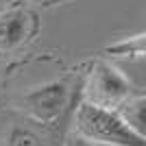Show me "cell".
<instances>
[{"label": "cell", "instance_id": "277c9868", "mask_svg": "<svg viewBox=\"0 0 146 146\" xmlns=\"http://www.w3.org/2000/svg\"><path fill=\"white\" fill-rule=\"evenodd\" d=\"M31 18L24 9H9L0 13V48L13 50L26 42L31 29Z\"/></svg>", "mask_w": 146, "mask_h": 146}, {"label": "cell", "instance_id": "6da1fadb", "mask_svg": "<svg viewBox=\"0 0 146 146\" xmlns=\"http://www.w3.org/2000/svg\"><path fill=\"white\" fill-rule=\"evenodd\" d=\"M76 131L83 140L111 146H146L144 135H137L120 113L92 103H81L76 109Z\"/></svg>", "mask_w": 146, "mask_h": 146}, {"label": "cell", "instance_id": "3957f363", "mask_svg": "<svg viewBox=\"0 0 146 146\" xmlns=\"http://www.w3.org/2000/svg\"><path fill=\"white\" fill-rule=\"evenodd\" d=\"M68 100V87L63 81H55V83H46L35 90L26 92L22 96V107L29 116L35 120L50 122L61 113V109L66 107Z\"/></svg>", "mask_w": 146, "mask_h": 146}, {"label": "cell", "instance_id": "ba28073f", "mask_svg": "<svg viewBox=\"0 0 146 146\" xmlns=\"http://www.w3.org/2000/svg\"><path fill=\"white\" fill-rule=\"evenodd\" d=\"M66 146H94L92 142H87V140H83L81 135H70L66 140Z\"/></svg>", "mask_w": 146, "mask_h": 146}, {"label": "cell", "instance_id": "8992f818", "mask_svg": "<svg viewBox=\"0 0 146 146\" xmlns=\"http://www.w3.org/2000/svg\"><path fill=\"white\" fill-rule=\"evenodd\" d=\"M107 52L113 57H135V59H142L144 57V33L135 37H129V39H122L118 44H111L107 46Z\"/></svg>", "mask_w": 146, "mask_h": 146}, {"label": "cell", "instance_id": "7a4b0ae2", "mask_svg": "<svg viewBox=\"0 0 146 146\" xmlns=\"http://www.w3.org/2000/svg\"><path fill=\"white\" fill-rule=\"evenodd\" d=\"M87 100L85 103L98 105L105 109L120 107L133 96V87L113 66L109 63H96L87 81Z\"/></svg>", "mask_w": 146, "mask_h": 146}, {"label": "cell", "instance_id": "5b68a950", "mask_svg": "<svg viewBox=\"0 0 146 146\" xmlns=\"http://www.w3.org/2000/svg\"><path fill=\"white\" fill-rule=\"evenodd\" d=\"M122 113L120 118L133 129L137 135H144V109H146V100L144 96H131L127 103H122Z\"/></svg>", "mask_w": 146, "mask_h": 146}, {"label": "cell", "instance_id": "9c48e42d", "mask_svg": "<svg viewBox=\"0 0 146 146\" xmlns=\"http://www.w3.org/2000/svg\"><path fill=\"white\" fill-rule=\"evenodd\" d=\"M37 2H48L50 5V2H66V0H37Z\"/></svg>", "mask_w": 146, "mask_h": 146}, {"label": "cell", "instance_id": "52a82bcc", "mask_svg": "<svg viewBox=\"0 0 146 146\" xmlns=\"http://www.w3.org/2000/svg\"><path fill=\"white\" fill-rule=\"evenodd\" d=\"M5 146H42V144H39L35 133H31L26 129H20V127H13L7 135Z\"/></svg>", "mask_w": 146, "mask_h": 146}]
</instances>
